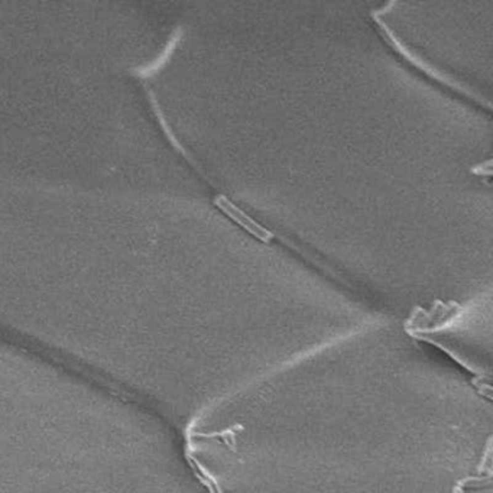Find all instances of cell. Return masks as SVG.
Returning a JSON list of instances; mask_svg holds the SVG:
<instances>
[{
  "label": "cell",
  "mask_w": 493,
  "mask_h": 493,
  "mask_svg": "<svg viewBox=\"0 0 493 493\" xmlns=\"http://www.w3.org/2000/svg\"><path fill=\"white\" fill-rule=\"evenodd\" d=\"M373 21L376 22V25L379 26V32L384 35V38H385L386 41H387V43L390 45V46H393L405 60H408L409 63L412 65H415L417 68H420L423 72H425L427 75H429L431 78H435L437 81H440V83H443V84H446V86H449V87H451V88H454V90H458V91H461L463 94H466V96H469V97H476L477 100H479V97L477 96H474L473 94L472 91L470 90H467V87H464V86H461L460 83H457L456 80H453L451 77H449V75H446L444 72H441V71H438L434 65H431V64H428L427 61H424L420 55H417V54H414V52H411L409 49H408L407 46L404 45V43L401 42L399 41V38L392 32V29L386 25L385 22L382 21L381 18H373Z\"/></svg>",
  "instance_id": "1"
},
{
  "label": "cell",
  "mask_w": 493,
  "mask_h": 493,
  "mask_svg": "<svg viewBox=\"0 0 493 493\" xmlns=\"http://www.w3.org/2000/svg\"><path fill=\"white\" fill-rule=\"evenodd\" d=\"M214 206L218 207L227 217H230L235 223H237L240 227H243L246 232H249L252 236H255L263 243H269L271 239H274V233L259 224L256 220H253L250 215H247L242 209H239L236 204H233L226 194L220 193L215 195Z\"/></svg>",
  "instance_id": "2"
},
{
  "label": "cell",
  "mask_w": 493,
  "mask_h": 493,
  "mask_svg": "<svg viewBox=\"0 0 493 493\" xmlns=\"http://www.w3.org/2000/svg\"><path fill=\"white\" fill-rule=\"evenodd\" d=\"M181 38H182V28H176V29L174 31V34L171 35V38H170L168 43L165 45L164 51L161 52V55H159L153 63H150V64L139 67V68H135L133 72H135L138 77H142V78H148V77L155 75L156 72H159V71L167 65V63L171 60L172 54H174L175 48L178 46V42L181 41Z\"/></svg>",
  "instance_id": "3"
},
{
  "label": "cell",
  "mask_w": 493,
  "mask_h": 493,
  "mask_svg": "<svg viewBox=\"0 0 493 493\" xmlns=\"http://www.w3.org/2000/svg\"><path fill=\"white\" fill-rule=\"evenodd\" d=\"M470 172L474 174V175H486V176H491V175H492V159H488V161L483 162V164L474 165V167L470 168Z\"/></svg>",
  "instance_id": "4"
},
{
  "label": "cell",
  "mask_w": 493,
  "mask_h": 493,
  "mask_svg": "<svg viewBox=\"0 0 493 493\" xmlns=\"http://www.w3.org/2000/svg\"><path fill=\"white\" fill-rule=\"evenodd\" d=\"M491 483V477H482V479H466L463 482H460V486H483V485H489Z\"/></svg>",
  "instance_id": "5"
},
{
  "label": "cell",
  "mask_w": 493,
  "mask_h": 493,
  "mask_svg": "<svg viewBox=\"0 0 493 493\" xmlns=\"http://www.w3.org/2000/svg\"><path fill=\"white\" fill-rule=\"evenodd\" d=\"M395 4H396V1H390V3L386 4L384 9H381V10H373V12H372V18H381V15H384L386 12H389V10L392 9V6H395Z\"/></svg>",
  "instance_id": "6"
},
{
  "label": "cell",
  "mask_w": 493,
  "mask_h": 493,
  "mask_svg": "<svg viewBox=\"0 0 493 493\" xmlns=\"http://www.w3.org/2000/svg\"><path fill=\"white\" fill-rule=\"evenodd\" d=\"M453 493H463V491H461V489H460V486H458V488H456V489H454V492Z\"/></svg>",
  "instance_id": "7"
}]
</instances>
